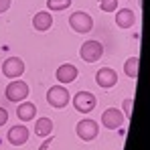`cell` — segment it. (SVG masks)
<instances>
[{
  "label": "cell",
  "mask_w": 150,
  "mask_h": 150,
  "mask_svg": "<svg viewBox=\"0 0 150 150\" xmlns=\"http://www.w3.org/2000/svg\"><path fill=\"white\" fill-rule=\"evenodd\" d=\"M51 132H53V120L51 118H39L37 122H35V134L39 136V138H47Z\"/></svg>",
  "instance_id": "14"
},
{
  "label": "cell",
  "mask_w": 150,
  "mask_h": 150,
  "mask_svg": "<svg viewBox=\"0 0 150 150\" xmlns=\"http://www.w3.org/2000/svg\"><path fill=\"white\" fill-rule=\"evenodd\" d=\"M96 83L100 87H103V89H112L118 83V73L112 67H101L100 71L96 73Z\"/></svg>",
  "instance_id": "9"
},
{
  "label": "cell",
  "mask_w": 150,
  "mask_h": 150,
  "mask_svg": "<svg viewBox=\"0 0 150 150\" xmlns=\"http://www.w3.org/2000/svg\"><path fill=\"white\" fill-rule=\"evenodd\" d=\"M10 4H12V0H0V14L6 12V10L10 8Z\"/></svg>",
  "instance_id": "21"
},
{
  "label": "cell",
  "mask_w": 150,
  "mask_h": 150,
  "mask_svg": "<svg viewBox=\"0 0 150 150\" xmlns=\"http://www.w3.org/2000/svg\"><path fill=\"white\" fill-rule=\"evenodd\" d=\"M4 96H6L8 101H23L28 96V85H26L25 81L16 79V81L8 83V87L4 89Z\"/></svg>",
  "instance_id": "6"
},
{
  "label": "cell",
  "mask_w": 150,
  "mask_h": 150,
  "mask_svg": "<svg viewBox=\"0 0 150 150\" xmlns=\"http://www.w3.org/2000/svg\"><path fill=\"white\" fill-rule=\"evenodd\" d=\"M33 26L37 30H41V33H45V30H49L53 26V16L49 12H37L35 18H33Z\"/></svg>",
  "instance_id": "13"
},
{
  "label": "cell",
  "mask_w": 150,
  "mask_h": 150,
  "mask_svg": "<svg viewBox=\"0 0 150 150\" xmlns=\"http://www.w3.org/2000/svg\"><path fill=\"white\" fill-rule=\"evenodd\" d=\"M134 23H136V14H134V10H130V8H122V10L116 12V25L120 26V28H130V26H134Z\"/></svg>",
  "instance_id": "12"
},
{
  "label": "cell",
  "mask_w": 150,
  "mask_h": 150,
  "mask_svg": "<svg viewBox=\"0 0 150 150\" xmlns=\"http://www.w3.org/2000/svg\"><path fill=\"white\" fill-rule=\"evenodd\" d=\"M79 55H81V59H83L85 63H96V61H100L101 57H103V45H101L100 41L89 39V41H85V43L81 45Z\"/></svg>",
  "instance_id": "2"
},
{
  "label": "cell",
  "mask_w": 150,
  "mask_h": 150,
  "mask_svg": "<svg viewBox=\"0 0 150 150\" xmlns=\"http://www.w3.org/2000/svg\"><path fill=\"white\" fill-rule=\"evenodd\" d=\"M138 71H140V59H138V57H130V59H126L124 73L128 75L130 79H136V77H138Z\"/></svg>",
  "instance_id": "16"
},
{
  "label": "cell",
  "mask_w": 150,
  "mask_h": 150,
  "mask_svg": "<svg viewBox=\"0 0 150 150\" xmlns=\"http://www.w3.org/2000/svg\"><path fill=\"white\" fill-rule=\"evenodd\" d=\"M16 116H18L23 122H28V120H33V118L37 116V105H35V103H30V101H25V103H21V105L16 108Z\"/></svg>",
  "instance_id": "15"
},
{
  "label": "cell",
  "mask_w": 150,
  "mask_h": 150,
  "mask_svg": "<svg viewBox=\"0 0 150 150\" xmlns=\"http://www.w3.org/2000/svg\"><path fill=\"white\" fill-rule=\"evenodd\" d=\"M100 2V8L103 12H116L118 10V2L116 0H98Z\"/></svg>",
  "instance_id": "18"
},
{
  "label": "cell",
  "mask_w": 150,
  "mask_h": 150,
  "mask_svg": "<svg viewBox=\"0 0 150 150\" xmlns=\"http://www.w3.org/2000/svg\"><path fill=\"white\" fill-rule=\"evenodd\" d=\"M130 116H132V98L124 101V118H130Z\"/></svg>",
  "instance_id": "19"
},
{
  "label": "cell",
  "mask_w": 150,
  "mask_h": 150,
  "mask_svg": "<svg viewBox=\"0 0 150 150\" xmlns=\"http://www.w3.org/2000/svg\"><path fill=\"white\" fill-rule=\"evenodd\" d=\"M6 140L12 146H23L28 140V128L26 126H12L8 130V134H6Z\"/></svg>",
  "instance_id": "10"
},
{
  "label": "cell",
  "mask_w": 150,
  "mask_h": 150,
  "mask_svg": "<svg viewBox=\"0 0 150 150\" xmlns=\"http://www.w3.org/2000/svg\"><path fill=\"white\" fill-rule=\"evenodd\" d=\"M98 105V98L91 91H77L73 96V108L79 114H89Z\"/></svg>",
  "instance_id": "1"
},
{
  "label": "cell",
  "mask_w": 150,
  "mask_h": 150,
  "mask_svg": "<svg viewBox=\"0 0 150 150\" xmlns=\"http://www.w3.org/2000/svg\"><path fill=\"white\" fill-rule=\"evenodd\" d=\"M71 2L73 0H47V6H49L51 10H65V8H69L71 6Z\"/></svg>",
  "instance_id": "17"
},
{
  "label": "cell",
  "mask_w": 150,
  "mask_h": 150,
  "mask_svg": "<svg viewBox=\"0 0 150 150\" xmlns=\"http://www.w3.org/2000/svg\"><path fill=\"white\" fill-rule=\"evenodd\" d=\"M47 101H49V105L61 110V108H65L71 101V96H69V91H67L65 85H53L47 91Z\"/></svg>",
  "instance_id": "4"
},
{
  "label": "cell",
  "mask_w": 150,
  "mask_h": 150,
  "mask_svg": "<svg viewBox=\"0 0 150 150\" xmlns=\"http://www.w3.org/2000/svg\"><path fill=\"white\" fill-rule=\"evenodd\" d=\"M2 73L10 79H16L25 73V61L21 57H8L4 63H2Z\"/></svg>",
  "instance_id": "8"
},
{
  "label": "cell",
  "mask_w": 150,
  "mask_h": 150,
  "mask_svg": "<svg viewBox=\"0 0 150 150\" xmlns=\"http://www.w3.org/2000/svg\"><path fill=\"white\" fill-rule=\"evenodd\" d=\"M75 132H77V136H79L81 140L91 142V140L98 138V134H100V126H98L96 120H91V118H83L81 122H77Z\"/></svg>",
  "instance_id": "3"
},
{
  "label": "cell",
  "mask_w": 150,
  "mask_h": 150,
  "mask_svg": "<svg viewBox=\"0 0 150 150\" xmlns=\"http://www.w3.org/2000/svg\"><path fill=\"white\" fill-rule=\"evenodd\" d=\"M69 26L73 28L75 33L85 35V33H89V30L93 28V18H91L87 12H83V10H77V12H73V14L69 16Z\"/></svg>",
  "instance_id": "5"
},
{
  "label": "cell",
  "mask_w": 150,
  "mask_h": 150,
  "mask_svg": "<svg viewBox=\"0 0 150 150\" xmlns=\"http://www.w3.org/2000/svg\"><path fill=\"white\" fill-rule=\"evenodd\" d=\"M124 114H122V110H118V108H108L103 114H101V124L105 126L108 130H118V128H122L124 124Z\"/></svg>",
  "instance_id": "7"
},
{
  "label": "cell",
  "mask_w": 150,
  "mask_h": 150,
  "mask_svg": "<svg viewBox=\"0 0 150 150\" xmlns=\"http://www.w3.org/2000/svg\"><path fill=\"white\" fill-rule=\"evenodd\" d=\"M6 122H8V112H6L4 108H0V128L6 124Z\"/></svg>",
  "instance_id": "20"
},
{
  "label": "cell",
  "mask_w": 150,
  "mask_h": 150,
  "mask_svg": "<svg viewBox=\"0 0 150 150\" xmlns=\"http://www.w3.org/2000/svg\"><path fill=\"white\" fill-rule=\"evenodd\" d=\"M57 81L59 83H71L75 77L79 75V69L75 67L73 63H65V65H61L59 69H57Z\"/></svg>",
  "instance_id": "11"
}]
</instances>
